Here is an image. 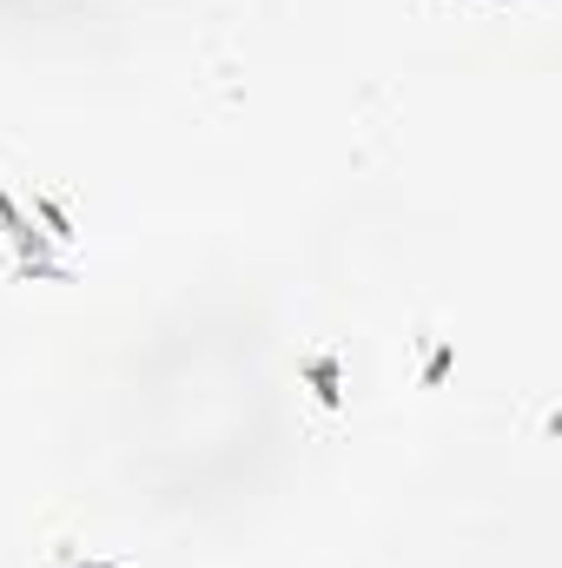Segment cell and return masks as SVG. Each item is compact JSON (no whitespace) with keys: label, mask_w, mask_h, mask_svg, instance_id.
<instances>
[{"label":"cell","mask_w":562,"mask_h":568,"mask_svg":"<svg viewBox=\"0 0 562 568\" xmlns=\"http://www.w3.org/2000/svg\"><path fill=\"white\" fill-rule=\"evenodd\" d=\"M0 232H7V245H13V258H20V265H13L20 278H40V284H67L73 278L60 258H47V232H33V219L7 199V185H0Z\"/></svg>","instance_id":"obj_1"},{"label":"cell","mask_w":562,"mask_h":568,"mask_svg":"<svg viewBox=\"0 0 562 568\" xmlns=\"http://www.w3.org/2000/svg\"><path fill=\"white\" fill-rule=\"evenodd\" d=\"M298 371H304V384H311V397H318L324 410L344 404V364H338V351H311Z\"/></svg>","instance_id":"obj_2"},{"label":"cell","mask_w":562,"mask_h":568,"mask_svg":"<svg viewBox=\"0 0 562 568\" xmlns=\"http://www.w3.org/2000/svg\"><path fill=\"white\" fill-rule=\"evenodd\" d=\"M33 219L47 225V239H73V219H67V205H60V199H47V192H40V199H33Z\"/></svg>","instance_id":"obj_3"},{"label":"cell","mask_w":562,"mask_h":568,"mask_svg":"<svg viewBox=\"0 0 562 568\" xmlns=\"http://www.w3.org/2000/svg\"><path fill=\"white\" fill-rule=\"evenodd\" d=\"M443 371H450V344H436V351H430V357H423V384H436V377H443Z\"/></svg>","instance_id":"obj_4"},{"label":"cell","mask_w":562,"mask_h":568,"mask_svg":"<svg viewBox=\"0 0 562 568\" xmlns=\"http://www.w3.org/2000/svg\"><path fill=\"white\" fill-rule=\"evenodd\" d=\"M53 568H120V562H67V556H60Z\"/></svg>","instance_id":"obj_5"}]
</instances>
